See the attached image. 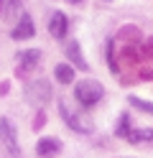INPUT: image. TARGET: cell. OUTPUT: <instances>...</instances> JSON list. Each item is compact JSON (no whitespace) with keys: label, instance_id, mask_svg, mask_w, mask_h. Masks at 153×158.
<instances>
[{"label":"cell","instance_id":"6da1fadb","mask_svg":"<svg viewBox=\"0 0 153 158\" xmlns=\"http://www.w3.org/2000/svg\"><path fill=\"white\" fill-rule=\"evenodd\" d=\"M74 97L82 107H95L102 97H105V87H102L97 79H82L74 87Z\"/></svg>","mask_w":153,"mask_h":158},{"label":"cell","instance_id":"7a4b0ae2","mask_svg":"<svg viewBox=\"0 0 153 158\" xmlns=\"http://www.w3.org/2000/svg\"><path fill=\"white\" fill-rule=\"evenodd\" d=\"M59 112H61V120H64V123H66V125H69L74 133L89 135L92 130H95V125H92V123H89V120H87V117L82 115V112H74V110H71V107H69L64 100L59 102Z\"/></svg>","mask_w":153,"mask_h":158},{"label":"cell","instance_id":"3957f363","mask_svg":"<svg viewBox=\"0 0 153 158\" xmlns=\"http://www.w3.org/2000/svg\"><path fill=\"white\" fill-rule=\"evenodd\" d=\"M26 100L36 107V110H44L46 102L51 100V84L46 79H33L28 87H26Z\"/></svg>","mask_w":153,"mask_h":158},{"label":"cell","instance_id":"277c9868","mask_svg":"<svg viewBox=\"0 0 153 158\" xmlns=\"http://www.w3.org/2000/svg\"><path fill=\"white\" fill-rule=\"evenodd\" d=\"M0 140L5 143L8 153L13 156V158H18V156H20V145H18L15 125H13V120H10V117H0Z\"/></svg>","mask_w":153,"mask_h":158},{"label":"cell","instance_id":"5b68a950","mask_svg":"<svg viewBox=\"0 0 153 158\" xmlns=\"http://www.w3.org/2000/svg\"><path fill=\"white\" fill-rule=\"evenodd\" d=\"M23 15H26V10H23L20 0H0V18L5 23H18Z\"/></svg>","mask_w":153,"mask_h":158},{"label":"cell","instance_id":"8992f818","mask_svg":"<svg viewBox=\"0 0 153 158\" xmlns=\"http://www.w3.org/2000/svg\"><path fill=\"white\" fill-rule=\"evenodd\" d=\"M64 51H66V59L71 61V66L87 72V59L82 56V48H79V41H77V38H69L66 46H64Z\"/></svg>","mask_w":153,"mask_h":158},{"label":"cell","instance_id":"52a82bcc","mask_svg":"<svg viewBox=\"0 0 153 158\" xmlns=\"http://www.w3.org/2000/svg\"><path fill=\"white\" fill-rule=\"evenodd\" d=\"M33 33H36V26H33V21H31V15L26 13V15L13 26L10 38H13V41H23V38H33Z\"/></svg>","mask_w":153,"mask_h":158},{"label":"cell","instance_id":"ba28073f","mask_svg":"<svg viewBox=\"0 0 153 158\" xmlns=\"http://www.w3.org/2000/svg\"><path fill=\"white\" fill-rule=\"evenodd\" d=\"M15 59H18V72L23 74V72H31V69H36L38 59H41V51H38V48H26V51H18Z\"/></svg>","mask_w":153,"mask_h":158},{"label":"cell","instance_id":"9c48e42d","mask_svg":"<svg viewBox=\"0 0 153 158\" xmlns=\"http://www.w3.org/2000/svg\"><path fill=\"white\" fill-rule=\"evenodd\" d=\"M36 153L41 158H54V156L61 153V140L59 138H41L36 143Z\"/></svg>","mask_w":153,"mask_h":158},{"label":"cell","instance_id":"30bf717a","mask_svg":"<svg viewBox=\"0 0 153 158\" xmlns=\"http://www.w3.org/2000/svg\"><path fill=\"white\" fill-rule=\"evenodd\" d=\"M66 28H69V21H66V15L56 10V13H51L49 18V33L54 36V38H64L66 36Z\"/></svg>","mask_w":153,"mask_h":158},{"label":"cell","instance_id":"8fae6325","mask_svg":"<svg viewBox=\"0 0 153 158\" xmlns=\"http://www.w3.org/2000/svg\"><path fill=\"white\" fill-rule=\"evenodd\" d=\"M54 77H56V82H61V84H71L74 82V66L71 64H56Z\"/></svg>","mask_w":153,"mask_h":158},{"label":"cell","instance_id":"7c38bea8","mask_svg":"<svg viewBox=\"0 0 153 158\" xmlns=\"http://www.w3.org/2000/svg\"><path fill=\"white\" fill-rule=\"evenodd\" d=\"M125 140H128V143H133V145L146 143V140H153V130H151V127H143V130H130Z\"/></svg>","mask_w":153,"mask_h":158},{"label":"cell","instance_id":"4fadbf2b","mask_svg":"<svg viewBox=\"0 0 153 158\" xmlns=\"http://www.w3.org/2000/svg\"><path fill=\"white\" fill-rule=\"evenodd\" d=\"M130 130H133L130 117H128V112H122V115H120V120H117V127H115V135H117V138H128Z\"/></svg>","mask_w":153,"mask_h":158},{"label":"cell","instance_id":"5bb4252c","mask_svg":"<svg viewBox=\"0 0 153 158\" xmlns=\"http://www.w3.org/2000/svg\"><path fill=\"white\" fill-rule=\"evenodd\" d=\"M128 102H130L133 107H135V110L153 115V102H146V100H140V97H128Z\"/></svg>","mask_w":153,"mask_h":158},{"label":"cell","instance_id":"9a60e30c","mask_svg":"<svg viewBox=\"0 0 153 158\" xmlns=\"http://www.w3.org/2000/svg\"><path fill=\"white\" fill-rule=\"evenodd\" d=\"M69 3H71V5H79V3H82V0H69Z\"/></svg>","mask_w":153,"mask_h":158}]
</instances>
